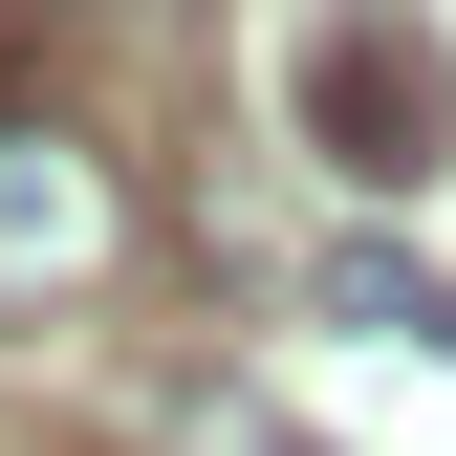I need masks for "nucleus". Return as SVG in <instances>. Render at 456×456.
Masks as SVG:
<instances>
[{
  "mask_svg": "<svg viewBox=\"0 0 456 456\" xmlns=\"http://www.w3.org/2000/svg\"><path fill=\"white\" fill-rule=\"evenodd\" d=\"M282 109L348 196H435L456 175V44L413 0H282Z\"/></svg>",
  "mask_w": 456,
  "mask_h": 456,
  "instance_id": "nucleus-1",
  "label": "nucleus"
},
{
  "mask_svg": "<svg viewBox=\"0 0 456 456\" xmlns=\"http://www.w3.org/2000/svg\"><path fill=\"white\" fill-rule=\"evenodd\" d=\"M109 261H131V175L66 109H0V305H87Z\"/></svg>",
  "mask_w": 456,
  "mask_h": 456,
  "instance_id": "nucleus-2",
  "label": "nucleus"
},
{
  "mask_svg": "<svg viewBox=\"0 0 456 456\" xmlns=\"http://www.w3.org/2000/svg\"><path fill=\"white\" fill-rule=\"evenodd\" d=\"M305 305H326V326H370V348H456V282H435L413 240H326V261H305Z\"/></svg>",
  "mask_w": 456,
  "mask_h": 456,
  "instance_id": "nucleus-3",
  "label": "nucleus"
}]
</instances>
